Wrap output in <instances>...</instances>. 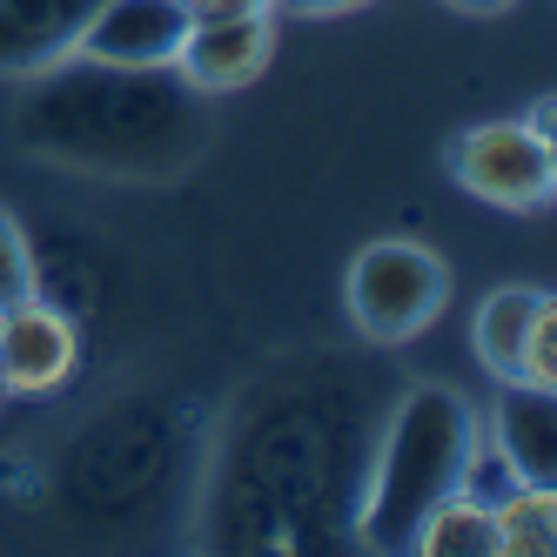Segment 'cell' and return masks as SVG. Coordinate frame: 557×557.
<instances>
[{"label": "cell", "instance_id": "ba28073f", "mask_svg": "<svg viewBox=\"0 0 557 557\" xmlns=\"http://www.w3.org/2000/svg\"><path fill=\"white\" fill-rule=\"evenodd\" d=\"M101 0H0V74H41L74 61Z\"/></svg>", "mask_w": 557, "mask_h": 557}, {"label": "cell", "instance_id": "5bb4252c", "mask_svg": "<svg viewBox=\"0 0 557 557\" xmlns=\"http://www.w3.org/2000/svg\"><path fill=\"white\" fill-rule=\"evenodd\" d=\"M275 0H202L195 8V21H215V14H269Z\"/></svg>", "mask_w": 557, "mask_h": 557}, {"label": "cell", "instance_id": "8992f818", "mask_svg": "<svg viewBox=\"0 0 557 557\" xmlns=\"http://www.w3.org/2000/svg\"><path fill=\"white\" fill-rule=\"evenodd\" d=\"M275 54V21L269 14H215V21H188L175 74L195 95H235L262 82V67Z\"/></svg>", "mask_w": 557, "mask_h": 557}, {"label": "cell", "instance_id": "30bf717a", "mask_svg": "<svg viewBox=\"0 0 557 557\" xmlns=\"http://www.w3.org/2000/svg\"><path fill=\"white\" fill-rule=\"evenodd\" d=\"M544 315H557V302L544 289H524V283L484 296V309H476V356H484V370L497 383L517 376V356H524V343H531V330Z\"/></svg>", "mask_w": 557, "mask_h": 557}, {"label": "cell", "instance_id": "5b68a950", "mask_svg": "<svg viewBox=\"0 0 557 557\" xmlns=\"http://www.w3.org/2000/svg\"><path fill=\"white\" fill-rule=\"evenodd\" d=\"M82 363V330L41 296H21L0 309V389L14 396H54Z\"/></svg>", "mask_w": 557, "mask_h": 557}, {"label": "cell", "instance_id": "7a4b0ae2", "mask_svg": "<svg viewBox=\"0 0 557 557\" xmlns=\"http://www.w3.org/2000/svg\"><path fill=\"white\" fill-rule=\"evenodd\" d=\"M476 444V410L463 404L457 389L423 383L396 404L383 450L370 470V497L363 517H356V537L370 550H410L417 524L463 484V463Z\"/></svg>", "mask_w": 557, "mask_h": 557}, {"label": "cell", "instance_id": "6da1fadb", "mask_svg": "<svg viewBox=\"0 0 557 557\" xmlns=\"http://www.w3.org/2000/svg\"><path fill=\"white\" fill-rule=\"evenodd\" d=\"M82 61V54H74ZM21 141L95 175H175L202 148V108L175 67H41Z\"/></svg>", "mask_w": 557, "mask_h": 557}, {"label": "cell", "instance_id": "2e32d148", "mask_svg": "<svg viewBox=\"0 0 557 557\" xmlns=\"http://www.w3.org/2000/svg\"><path fill=\"white\" fill-rule=\"evenodd\" d=\"M450 8H463V14H504L510 0H450Z\"/></svg>", "mask_w": 557, "mask_h": 557}, {"label": "cell", "instance_id": "7c38bea8", "mask_svg": "<svg viewBox=\"0 0 557 557\" xmlns=\"http://www.w3.org/2000/svg\"><path fill=\"white\" fill-rule=\"evenodd\" d=\"M410 550H423V557H497L491 504H476V497L450 491V497H444V504H436L423 524H417Z\"/></svg>", "mask_w": 557, "mask_h": 557}, {"label": "cell", "instance_id": "4fadbf2b", "mask_svg": "<svg viewBox=\"0 0 557 557\" xmlns=\"http://www.w3.org/2000/svg\"><path fill=\"white\" fill-rule=\"evenodd\" d=\"M21 296H34V249H27V228L0 209V309H14Z\"/></svg>", "mask_w": 557, "mask_h": 557}, {"label": "cell", "instance_id": "e0dca14e", "mask_svg": "<svg viewBox=\"0 0 557 557\" xmlns=\"http://www.w3.org/2000/svg\"><path fill=\"white\" fill-rule=\"evenodd\" d=\"M175 8H188V14H195V8H202V0H175Z\"/></svg>", "mask_w": 557, "mask_h": 557}, {"label": "cell", "instance_id": "8fae6325", "mask_svg": "<svg viewBox=\"0 0 557 557\" xmlns=\"http://www.w3.org/2000/svg\"><path fill=\"white\" fill-rule=\"evenodd\" d=\"M497 557H550L557 550V484H517L491 504Z\"/></svg>", "mask_w": 557, "mask_h": 557}, {"label": "cell", "instance_id": "9a60e30c", "mask_svg": "<svg viewBox=\"0 0 557 557\" xmlns=\"http://www.w3.org/2000/svg\"><path fill=\"white\" fill-rule=\"evenodd\" d=\"M275 8H296V14H349V8H370V0H275Z\"/></svg>", "mask_w": 557, "mask_h": 557}, {"label": "cell", "instance_id": "52a82bcc", "mask_svg": "<svg viewBox=\"0 0 557 557\" xmlns=\"http://www.w3.org/2000/svg\"><path fill=\"white\" fill-rule=\"evenodd\" d=\"M188 21L195 14L175 0H101V14L82 27L74 54L101 67H175Z\"/></svg>", "mask_w": 557, "mask_h": 557}, {"label": "cell", "instance_id": "3957f363", "mask_svg": "<svg viewBox=\"0 0 557 557\" xmlns=\"http://www.w3.org/2000/svg\"><path fill=\"white\" fill-rule=\"evenodd\" d=\"M343 296L370 343H410L436 323V309L450 296V275L423 243H370L349 262Z\"/></svg>", "mask_w": 557, "mask_h": 557}, {"label": "cell", "instance_id": "9c48e42d", "mask_svg": "<svg viewBox=\"0 0 557 557\" xmlns=\"http://www.w3.org/2000/svg\"><path fill=\"white\" fill-rule=\"evenodd\" d=\"M484 436L517 470V484H557V389H537V383L510 376Z\"/></svg>", "mask_w": 557, "mask_h": 557}, {"label": "cell", "instance_id": "277c9868", "mask_svg": "<svg viewBox=\"0 0 557 557\" xmlns=\"http://www.w3.org/2000/svg\"><path fill=\"white\" fill-rule=\"evenodd\" d=\"M450 175L491 209H544L557 188V148L531 122H484L450 141Z\"/></svg>", "mask_w": 557, "mask_h": 557}]
</instances>
